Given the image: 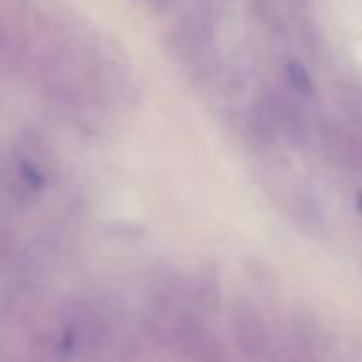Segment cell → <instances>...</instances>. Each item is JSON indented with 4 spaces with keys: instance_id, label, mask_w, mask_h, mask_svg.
Here are the masks:
<instances>
[{
    "instance_id": "cell-2",
    "label": "cell",
    "mask_w": 362,
    "mask_h": 362,
    "mask_svg": "<svg viewBox=\"0 0 362 362\" xmlns=\"http://www.w3.org/2000/svg\"><path fill=\"white\" fill-rule=\"evenodd\" d=\"M325 139L330 144L327 151L332 154V159L340 161L347 169L362 171V136L350 134L340 127H332V132H327Z\"/></svg>"
},
{
    "instance_id": "cell-3",
    "label": "cell",
    "mask_w": 362,
    "mask_h": 362,
    "mask_svg": "<svg viewBox=\"0 0 362 362\" xmlns=\"http://www.w3.org/2000/svg\"><path fill=\"white\" fill-rule=\"evenodd\" d=\"M286 77H288V85H291L293 92H298V95L310 97L313 92H315L310 72H308L305 65H300V62H296V60L288 62V65H286Z\"/></svg>"
},
{
    "instance_id": "cell-1",
    "label": "cell",
    "mask_w": 362,
    "mask_h": 362,
    "mask_svg": "<svg viewBox=\"0 0 362 362\" xmlns=\"http://www.w3.org/2000/svg\"><path fill=\"white\" fill-rule=\"evenodd\" d=\"M231 325H233V337H236L238 350L248 360L253 362L261 360L268 347V330L261 313L256 310V305L248 300H236V305L231 310Z\"/></svg>"
}]
</instances>
